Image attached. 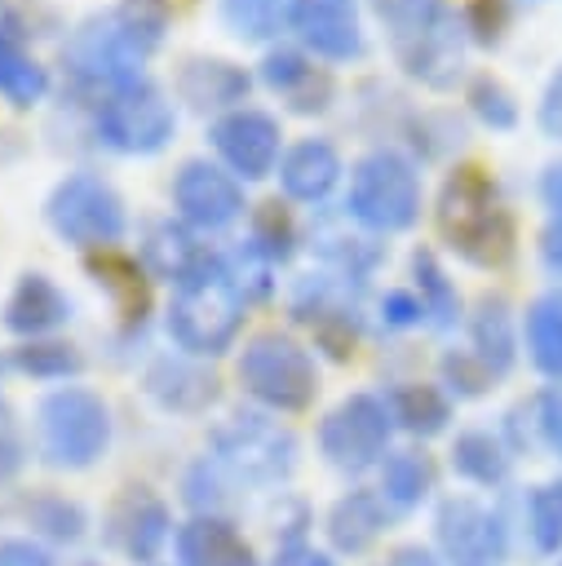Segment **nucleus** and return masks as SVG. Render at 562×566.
Instances as JSON below:
<instances>
[{
    "label": "nucleus",
    "mask_w": 562,
    "mask_h": 566,
    "mask_svg": "<svg viewBox=\"0 0 562 566\" xmlns=\"http://www.w3.org/2000/svg\"><path fill=\"white\" fill-rule=\"evenodd\" d=\"M9 363L22 376H35V380H71L84 367V358L75 354V345H62V340H27V345H18L9 354Z\"/></svg>",
    "instance_id": "37"
},
{
    "label": "nucleus",
    "mask_w": 562,
    "mask_h": 566,
    "mask_svg": "<svg viewBox=\"0 0 562 566\" xmlns=\"http://www.w3.org/2000/svg\"><path fill=\"white\" fill-rule=\"evenodd\" d=\"M438 230L447 248L478 270H496L513 256V217L496 181L478 168H456L447 177L438 195Z\"/></svg>",
    "instance_id": "1"
},
{
    "label": "nucleus",
    "mask_w": 562,
    "mask_h": 566,
    "mask_svg": "<svg viewBox=\"0 0 562 566\" xmlns=\"http://www.w3.org/2000/svg\"><path fill=\"white\" fill-rule=\"evenodd\" d=\"M381 323L394 327V332H407V327H420L425 323V310H420V296L407 292V287H389L381 296Z\"/></svg>",
    "instance_id": "43"
},
{
    "label": "nucleus",
    "mask_w": 562,
    "mask_h": 566,
    "mask_svg": "<svg viewBox=\"0 0 562 566\" xmlns=\"http://www.w3.org/2000/svg\"><path fill=\"white\" fill-rule=\"evenodd\" d=\"M389 402V416H394V429H407L416 438H434L451 424V394L443 385H429V380H407V385H394L385 394Z\"/></svg>",
    "instance_id": "29"
},
{
    "label": "nucleus",
    "mask_w": 562,
    "mask_h": 566,
    "mask_svg": "<svg viewBox=\"0 0 562 566\" xmlns=\"http://www.w3.org/2000/svg\"><path fill=\"white\" fill-rule=\"evenodd\" d=\"M522 340H527V358L535 363V371H544L549 380H562V292H549L527 305Z\"/></svg>",
    "instance_id": "31"
},
{
    "label": "nucleus",
    "mask_w": 562,
    "mask_h": 566,
    "mask_svg": "<svg viewBox=\"0 0 562 566\" xmlns=\"http://www.w3.org/2000/svg\"><path fill=\"white\" fill-rule=\"evenodd\" d=\"M434 460L416 447H403V451H389L376 469V495L385 500L389 513H412L420 509L429 495H434Z\"/></svg>",
    "instance_id": "27"
},
{
    "label": "nucleus",
    "mask_w": 562,
    "mask_h": 566,
    "mask_svg": "<svg viewBox=\"0 0 562 566\" xmlns=\"http://www.w3.org/2000/svg\"><path fill=\"white\" fill-rule=\"evenodd\" d=\"M22 522H27L31 539H40V544H80L89 535L84 504L62 491H35L22 504Z\"/></svg>",
    "instance_id": "30"
},
{
    "label": "nucleus",
    "mask_w": 562,
    "mask_h": 566,
    "mask_svg": "<svg viewBox=\"0 0 562 566\" xmlns=\"http://www.w3.org/2000/svg\"><path fill=\"white\" fill-rule=\"evenodd\" d=\"M0 323L13 336L40 340V336L58 332L62 323H71V296L49 274H22L0 305Z\"/></svg>",
    "instance_id": "20"
},
{
    "label": "nucleus",
    "mask_w": 562,
    "mask_h": 566,
    "mask_svg": "<svg viewBox=\"0 0 562 566\" xmlns=\"http://www.w3.org/2000/svg\"><path fill=\"white\" fill-rule=\"evenodd\" d=\"M288 310L296 323H310L314 327V340L332 354V358H345L354 354V340H358V301L350 292V279L332 274V270H319V274H305L296 279L292 296H288Z\"/></svg>",
    "instance_id": "13"
},
{
    "label": "nucleus",
    "mask_w": 562,
    "mask_h": 566,
    "mask_svg": "<svg viewBox=\"0 0 562 566\" xmlns=\"http://www.w3.org/2000/svg\"><path fill=\"white\" fill-rule=\"evenodd\" d=\"M40 460L66 473L93 469L111 447V407L89 385H58L35 407Z\"/></svg>",
    "instance_id": "4"
},
{
    "label": "nucleus",
    "mask_w": 562,
    "mask_h": 566,
    "mask_svg": "<svg viewBox=\"0 0 562 566\" xmlns=\"http://www.w3.org/2000/svg\"><path fill=\"white\" fill-rule=\"evenodd\" d=\"M0 566H58L53 548L31 535H4L0 539Z\"/></svg>",
    "instance_id": "46"
},
{
    "label": "nucleus",
    "mask_w": 562,
    "mask_h": 566,
    "mask_svg": "<svg viewBox=\"0 0 562 566\" xmlns=\"http://www.w3.org/2000/svg\"><path fill=\"white\" fill-rule=\"evenodd\" d=\"M522 526H527V539L535 553H544V557L562 553V478L531 486V495L522 504Z\"/></svg>",
    "instance_id": "36"
},
{
    "label": "nucleus",
    "mask_w": 562,
    "mask_h": 566,
    "mask_svg": "<svg viewBox=\"0 0 562 566\" xmlns=\"http://www.w3.org/2000/svg\"><path fill=\"white\" fill-rule=\"evenodd\" d=\"M385 566H443V557L434 548H425V544H403V548L389 553Z\"/></svg>",
    "instance_id": "51"
},
{
    "label": "nucleus",
    "mask_w": 562,
    "mask_h": 566,
    "mask_svg": "<svg viewBox=\"0 0 562 566\" xmlns=\"http://www.w3.org/2000/svg\"><path fill=\"white\" fill-rule=\"evenodd\" d=\"M261 80H266L292 111H301V115L323 111L327 97H332V80H327L305 53H296V49H274V53H266Z\"/></svg>",
    "instance_id": "24"
},
{
    "label": "nucleus",
    "mask_w": 562,
    "mask_h": 566,
    "mask_svg": "<svg viewBox=\"0 0 562 566\" xmlns=\"http://www.w3.org/2000/svg\"><path fill=\"white\" fill-rule=\"evenodd\" d=\"M296 0H221V22L239 40H274L292 27Z\"/></svg>",
    "instance_id": "35"
},
{
    "label": "nucleus",
    "mask_w": 562,
    "mask_h": 566,
    "mask_svg": "<svg viewBox=\"0 0 562 566\" xmlns=\"http://www.w3.org/2000/svg\"><path fill=\"white\" fill-rule=\"evenodd\" d=\"M212 150L221 155L230 177L261 181L279 164V119L266 115V111H252V106L226 111L212 124Z\"/></svg>",
    "instance_id": "16"
},
{
    "label": "nucleus",
    "mask_w": 562,
    "mask_h": 566,
    "mask_svg": "<svg viewBox=\"0 0 562 566\" xmlns=\"http://www.w3.org/2000/svg\"><path fill=\"white\" fill-rule=\"evenodd\" d=\"M558 566H562V562H558Z\"/></svg>",
    "instance_id": "53"
},
{
    "label": "nucleus",
    "mask_w": 562,
    "mask_h": 566,
    "mask_svg": "<svg viewBox=\"0 0 562 566\" xmlns=\"http://www.w3.org/2000/svg\"><path fill=\"white\" fill-rule=\"evenodd\" d=\"M173 566H261L235 517H190L173 535Z\"/></svg>",
    "instance_id": "18"
},
{
    "label": "nucleus",
    "mask_w": 562,
    "mask_h": 566,
    "mask_svg": "<svg viewBox=\"0 0 562 566\" xmlns=\"http://www.w3.org/2000/svg\"><path fill=\"white\" fill-rule=\"evenodd\" d=\"M540 265L553 283H562V226L553 221L544 234H540Z\"/></svg>",
    "instance_id": "49"
},
{
    "label": "nucleus",
    "mask_w": 562,
    "mask_h": 566,
    "mask_svg": "<svg viewBox=\"0 0 562 566\" xmlns=\"http://www.w3.org/2000/svg\"><path fill=\"white\" fill-rule=\"evenodd\" d=\"M279 181H283V195L296 199V203H319L332 195V186L341 181V155L332 142L323 137H305L296 146L283 150L279 159Z\"/></svg>",
    "instance_id": "22"
},
{
    "label": "nucleus",
    "mask_w": 562,
    "mask_h": 566,
    "mask_svg": "<svg viewBox=\"0 0 562 566\" xmlns=\"http://www.w3.org/2000/svg\"><path fill=\"white\" fill-rule=\"evenodd\" d=\"M389 509L385 500L376 495V486H354L345 495L332 500L327 517H323V531H327V544L341 553V557H358L367 553L385 531H389Z\"/></svg>",
    "instance_id": "21"
},
{
    "label": "nucleus",
    "mask_w": 562,
    "mask_h": 566,
    "mask_svg": "<svg viewBox=\"0 0 562 566\" xmlns=\"http://www.w3.org/2000/svg\"><path fill=\"white\" fill-rule=\"evenodd\" d=\"M266 566H336V557L327 548H314L310 539H292V544H279Z\"/></svg>",
    "instance_id": "47"
},
{
    "label": "nucleus",
    "mask_w": 562,
    "mask_h": 566,
    "mask_svg": "<svg viewBox=\"0 0 562 566\" xmlns=\"http://www.w3.org/2000/svg\"><path fill=\"white\" fill-rule=\"evenodd\" d=\"M173 128H177L173 102L150 80H133L111 97H102L97 106V137L119 155H155L168 146Z\"/></svg>",
    "instance_id": "11"
},
{
    "label": "nucleus",
    "mask_w": 562,
    "mask_h": 566,
    "mask_svg": "<svg viewBox=\"0 0 562 566\" xmlns=\"http://www.w3.org/2000/svg\"><path fill=\"white\" fill-rule=\"evenodd\" d=\"M376 13L389 31L398 66L412 80L429 88H451L460 80L465 27L443 0H376Z\"/></svg>",
    "instance_id": "2"
},
{
    "label": "nucleus",
    "mask_w": 562,
    "mask_h": 566,
    "mask_svg": "<svg viewBox=\"0 0 562 566\" xmlns=\"http://www.w3.org/2000/svg\"><path fill=\"white\" fill-rule=\"evenodd\" d=\"M173 203H177V217L195 230H226L248 208L239 177H230L226 168H217L208 159L181 164V172L173 177Z\"/></svg>",
    "instance_id": "15"
},
{
    "label": "nucleus",
    "mask_w": 562,
    "mask_h": 566,
    "mask_svg": "<svg viewBox=\"0 0 562 566\" xmlns=\"http://www.w3.org/2000/svg\"><path fill=\"white\" fill-rule=\"evenodd\" d=\"M49 88V71L22 49V35H0V97L13 106H35Z\"/></svg>",
    "instance_id": "34"
},
{
    "label": "nucleus",
    "mask_w": 562,
    "mask_h": 566,
    "mask_svg": "<svg viewBox=\"0 0 562 566\" xmlns=\"http://www.w3.org/2000/svg\"><path fill=\"white\" fill-rule=\"evenodd\" d=\"M535 433L562 460V385H553L535 398Z\"/></svg>",
    "instance_id": "44"
},
{
    "label": "nucleus",
    "mask_w": 562,
    "mask_h": 566,
    "mask_svg": "<svg viewBox=\"0 0 562 566\" xmlns=\"http://www.w3.org/2000/svg\"><path fill=\"white\" fill-rule=\"evenodd\" d=\"M27 464V433L18 424V411L0 398V486L13 482Z\"/></svg>",
    "instance_id": "41"
},
{
    "label": "nucleus",
    "mask_w": 562,
    "mask_h": 566,
    "mask_svg": "<svg viewBox=\"0 0 562 566\" xmlns=\"http://www.w3.org/2000/svg\"><path fill=\"white\" fill-rule=\"evenodd\" d=\"M212 455L243 482V486H279L296 469V438L270 411H230L208 433Z\"/></svg>",
    "instance_id": "6"
},
{
    "label": "nucleus",
    "mask_w": 562,
    "mask_h": 566,
    "mask_svg": "<svg viewBox=\"0 0 562 566\" xmlns=\"http://www.w3.org/2000/svg\"><path fill=\"white\" fill-rule=\"evenodd\" d=\"M71 566H106V562H97V557H80V562H71Z\"/></svg>",
    "instance_id": "52"
},
{
    "label": "nucleus",
    "mask_w": 562,
    "mask_h": 566,
    "mask_svg": "<svg viewBox=\"0 0 562 566\" xmlns=\"http://www.w3.org/2000/svg\"><path fill=\"white\" fill-rule=\"evenodd\" d=\"M504 18H509V13H504L500 0H473V4L465 9V22H460V27L473 31L478 44H496V40L504 35Z\"/></svg>",
    "instance_id": "45"
},
{
    "label": "nucleus",
    "mask_w": 562,
    "mask_h": 566,
    "mask_svg": "<svg viewBox=\"0 0 562 566\" xmlns=\"http://www.w3.org/2000/svg\"><path fill=\"white\" fill-rule=\"evenodd\" d=\"M44 221L53 226V234L71 248H111L124 239L128 212L124 199L115 195L111 181H102L97 172H71L62 177L49 199H44Z\"/></svg>",
    "instance_id": "9"
},
{
    "label": "nucleus",
    "mask_w": 562,
    "mask_h": 566,
    "mask_svg": "<svg viewBox=\"0 0 562 566\" xmlns=\"http://www.w3.org/2000/svg\"><path fill=\"white\" fill-rule=\"evenodd\" d=\"M239 486H243V482H239L217 455H199V460L181 473V500L190 504L195 517H230Z\"/></svg>",
    "instance_id": "32"
},
{
    "label": "nucleus",
    "mask_w": 562,
    "mask_h": 566,
    "mask_svg": "<svg viewBox=\"0 0 562 566\" xmlns=\"http://www.w3.org/2000/svg\"><path fill=\"white\" fill-rule=\"evenodd\" d=\"M412 292L420 296V310H425V323L429 327H456L460 318V296L447 279V270L438 265V256L429 248H416L412 252Z\"/></svg>",
    "instance_id": "33"
},
{
    "label": "nucleus",
    "mask_w": 562,
    "mask_h": 566,
    "mask_svg": "<svg viewBox=\"0 0 562 566\" xmlns=\"http://www.w3.org/2000/svg\"><path fill=\"white\" fill-rule=\"evenodd\" d=\"M451 469L473 486H504L513 473V451L496 429H460L451 442Z\"/></svg>",
    "instance_id": "28"
},
{
    "label": "nucleus",
    "mask_w": 562,
    "mask_h": 566,
    "mask_svg": "<svg viewBox=\"0 0 562 566\" xmlns=\"http://www.w3.org/2000/svg\"><path fill=\"white\" fill-rule=\"evenodd\" d=\"M292 31L310 53L327 62H350L363 53V22L354 0H296Z\"/></svg>",
    "instance_id": "17"
},
{
    "label": "nucleus",
    "mask_w": 562,
    "mask_h": 566,
    "mask_svg": "<svg viewBox=\"0 0 562 566\" xmlns=\"http://www.w3.org/2000/svg\"><path fill=\"white\" fill-rule=\"evenodd\" d=\"M146 394L173 416H199L217 402V376L190 354H159L146 367Z\"/></svg>",
    "instance_id": "19"
},
{
    "label": "nucleus",
    "mask_w": 562,
    "mask_h": 566,
    "mask_svg": "<svg viewBox=\"0 0 562 566\" xmlns=\"http://www.w3.org/2000/svg\"><path fill=\"white\" fill-rule=\"evenodd\" d=\"M389 438H394V416L385 394H367V389L350 394L319 420V451L341 473L381 469V460L389 455Z\"/></svg>",
    "instance_id": "10"
},
{
    "label": "nucleus",
    "mask_w": 562,
    "mask_h": 566,
    "mask_svg": "<svg viewBox=\"0 0 562 566\" xmlns=\"http://www.w3.org/2000/svg\"><path fill=\"white\" fill-rule=\"evenodd\" d=\"M469 354L500 380L513 371L518 363V327H513V310L504 296H482L473 318H469Z\"/></svg>",
    "instance_id": "26"
},
{
    "label": "nucleus",
    "mask_w": 562,
    "mask_h": 566,
    "mask_svg": "<svg viewBox=\"0 0 562 566\" xmlns=\"http://www.w3.org/2000/svg\"><path fill=\"white\" fill-rule=\"evenodd\" d=\"M434 539L451 566H500L509 557V522L473 495H447L434 509Z\"/></svg>",
    "instance_id": "12"
},
{
    "label": "nucleus",
    "mask_w": 562,
    "mask_h": 566,
    "mask_svg": "<svg viewBox=\"0 0 562 566\" xmlns=\"http://www.w3.org/2000/svg\"><path fill=\"white\" fill-rule=\"evenodd\" d=\"M248 243H252L257 252H266V256L279 265V261H288V252H292V243H296V230H292V221H288V212H283L279 203H266V208L252 217Z\"/></svg>",
    "instance_id": "40"
},
{
    "label": "nucleus",
    "mask_w": 562,
    "mask_h": 566,
    "mask_svg": "<svg viewBox=\"0 0 562 566\" xmlns=\"http://www.w3.org/2000/svg\"><path fill=\"white\" fill-rule=\"evenodd\" d=\"M115 13H119V18H124L150 49H159L164 27H168V4H164V0H119Z\"/></svg>",
    "instance_id": "42"
},
{
    "label": "nucleus",
    "mask_w": 562,
    "mask_h": 566,
    "mask_svg": "<svg viewBox=\"0 0 562 566\" xmlns=\"http://www.w3.org/2000/svg\"><path fill=\"white\" fill-rule=\"evenodd\" d=\"M243 394L266 411H305L319 394L314 354L288 332H257L235 367Z\"/></svg>",
    "instance_id": "5"
},
{
    "label": "nucleus",
    "mask_w": 562,
    "mask_h": 566,
    "mask_svg": "<svg viewBox=\"0 0 562 566\" xmlns=\"http://www.w3.org/2000/svg\"><path fill=\"white\" fill-rule=\"evenodd\" d=\"M155 49L111 9L102 18H89L80 22V31L66 40L62 49V62L71 71V80L80 88H93V93H115L133 80H142V62L150 57Z\"/></svg>",
    "instance_id": "8"
},
{
    "label": "nucleus",
    "mask_w": 562,
    "mask_h": 566,
    "mask_svg": "<svg viewBox=\"0 0 562 566\" xmlns=\"http://www.w3.org/2000/svg\"><path fill=\"white\" fill-rule=\"evenodd\" d=\"M243 305H248V296L239 292V283L230 279L221 256H212L199 274H190L181 287H173L164 327L181 354L217 358L235 345V336L243 327Z\"/></svg>",
    "instance_id": "3"
},
{
    "label": "nucleus",
    "mask_w": 562,
    "mask_h": 566,
    "mask_svg": "<svg viewBox=\"0 0 562 566\" xmlns=\"http://www.w3.org/2000/svg\"><path fill=\"white\" fill-rule=\"evenodd\" d=\"M465 97H469V111H473L487 128L504 133V128L518 124V102H513V93H509L500 80H491V75H473Z\"/></svg>",
    "instance_id": "38"
},
{
    "label": "nucleus",
    "mask_w": 562,
    "mask_h": 566,
    "mask_svg": "<svg viewBox=\"0 0 562 566\" xmlns=\"http://www.w3.org/2000/svg\"><path fill=\"white\" fill-rule=\"evenodd\" d=\"M106 535H111V548H115L119 557H128L133 566H159V562H168L173 535H177L173 509H168L155 491L133 486V491H124V495L111 504V513H106Z\"/></svg>",
    "instance_id": "14"
},
{
    "label": "nucleus",
    "mask_w": 562,
    "mask_h": 566,
    "mask_svg": "<svg viewBox=\"0 0 562 566\" xmlns=\"http://www.w3.org/2000/svg\"><path fill=\"white\" fill-rule=\"evenodd\" d=\"M540 128H544V137H553V142H562V66L549 75V84H544V97H540Z\"/></svg>",
    "instance_id": "48"
},
{
    "label": "nucleus",
    "mask_w": 562,
    "mask_h": 566,
    "mask_svg": "<svg viewBox=\"0 0 562 566\" xmlns=\"http://www.w3.org/2000/svg\"><path fill=\"white\" fill-rule=\"evenodd\" d=\"M212 261V252L204 243H195V234L177 221H155L142 239V265L155 279H168L173 287H181L190 274H199Z\"/></svg>",
    "instance_id": "25"
},
{
    "label": "nucleus",
    "mask_w": 562,
    "mask_h": 566,
    "mask_svg": "<svg viewBox=\"0 0 562 566\" xmlns=\"http://www.w3.org/2000/svg\"><path fill=\"white\" fill-rule=\"evenodd\" d=\"M438 367H443V389L456 394V398H482V394L491 389V380H496V376L469 354V345H465V349H447Z\"/></svg>",
    "instance_id": "39"
},
{
    "label": "nucleus",
    "mask_w": 562,
    "mask_h": 566,
    "mask_svg": "<svg viewBox=\"0 0 562 566\" xmlns=\"http://www.w3.org/2000/svg\"><path fill=\"white\" fill-rule=\"evenodd\" d=\"M350 217L372 234H394L420 221V172L398 150H372L350 172Z\"/></svg>",
    "instance_id": "7"
},
{
    "label": "nucleus",
    "mask_w": 562,
    "mask_h": 566,
    "mask_svg": "<svg viewBox=\"0 0 562 566\" xmlns=\"http://www.w3.org/2000/svg\"><path fill=\"white\" fill-rule=\"evenodd\" d=\"M248 88H252V80L235 62H226V57H190L177 71V93L195 111H226V106L239 111Z\"/></svg>",
    "instance_id": "23"
},
{
    "label": "nucleus",
    "mask_w": 562,
    "mask_h": 566,
    "mask_svg": "<svg viewBox=\"0 0 562 566\" xmlns=\"http://www.w3.org/2000/svg\"><path fill=\"white\" fill-rule=\"evenodd\" d=\"M540 199H544V208L553 212V221L562 226V159L544 168V177H540Z\"/></svg>",
    "instance_id": "50"
}]
</instances>
